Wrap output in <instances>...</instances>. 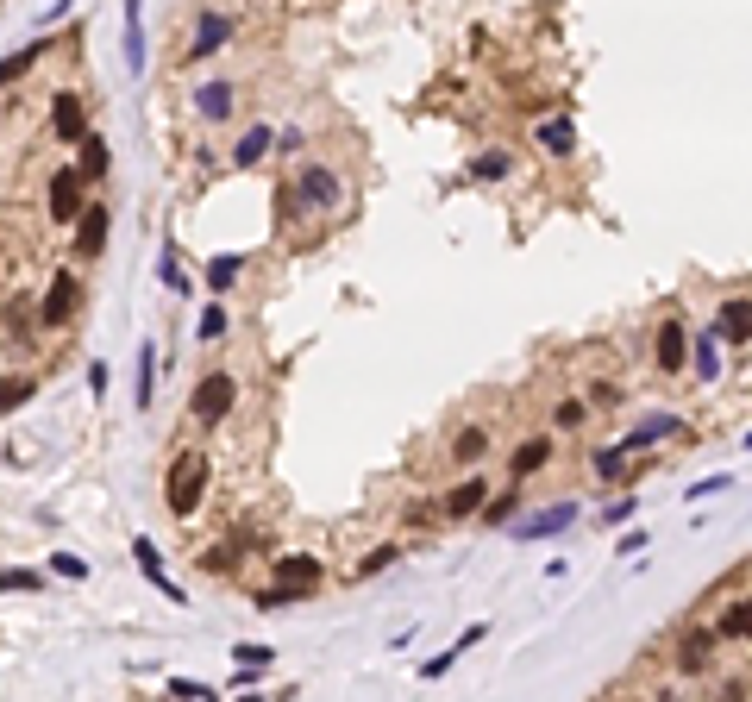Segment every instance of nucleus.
<instances>
[{"label": "nucleus", "instance_id": "nucleus-3", "mask_svg": "<svg viewBox=\"0 0 752 702\" xmlns=\"http://www.w3.org/2000/svg\"><path fill=\"white\" fill-rule=\"evenodd\" d=\"M82 207H88V176L82 170H57L51 176V220L57 226H76Z\"/></svg>", "mask_w": 752, "mask_h": 702}, {"label": "nucleus", "instance_id": "nucleus-27", "mask_svg": "<svg viewBox=\"0 0 752 702\" xmlns=\"http://www.w3.org/2000/svg\"><path fill=\"white\" fill-rule=\"evenodd\" d=\"M239 270H245V257H214V264H207V289L226 295L232 283H239Z\"/></svg>", "mask_w": 752, "mask_h": 702}, {"label": "nucleus", "instance_id": "nucleus-36", "mask_svg": "<svg viewBox=\"0 0 752 702\" xmlns=\"http://www.w3.org/2000/svg\"><path fill=\"white\" fill-rule=\"evenodd\" d=\"M389 565H395V546H376L364 565H358V577H376V571H389Z\"/></svg>", "mask_w": 752, "mask_h": 702}, {"label": "nucleus", "instance_id": "nucleus-41", "mask_svg": "<svg viewBox=\"0 0 752 702\" xmlns=\"http://www.w3.org/2000/svg\"><path fill=\"white\" fill-rule=\"evenodd\" d=\"M633 508H640V496H627V502H608V508H602V521H608V527H621Z\"/></svg>", "mask_w": 752, "mask_h": 702}, {"label": "nucleus", "instance_id": "nucleus-10", "mask_svg": "<svg viewBox=\"0 0 752 702\" xmlns=\"http://www.w3.org/2000/svg\"><path fill=\"white\" fill-rule=\"evenodd\" d=\"M295 195H301V207H333L339 201V176L326 170V163H314V170L295 176Z\"/></svg>", "mask_w": 752, "mask_h": 702}, {"label": "nucleus", "instance_id": "nucleus-1", "mask_svg": "<svg viewBox=\"0 0 752 702\" xmlns=\"http://www.w3.org/2000/svg\"><path fill=\"white\" fill-rule=\"evenodd\" d=\"M207 477H214L207 452H182L170 464V477H163V508H170V514H195L201 496H207Z\"/></svg>", "mask_w": 752, "mask_h": 702}, {"label": "nucleus", "instance_id": "nucleus-8", "mask_svg": "<svg viewBox=\"0 0 752 702\" xmlns=\"http://www.w3.org/2000/svg\"><path fill=\"white\" fill-rule=\"evenodd\" d=\"M107 226H113V214L101 201H88L82 220H76V257H101L107 251Z\"/></svg>", "mask_w": 752, "mask_h": 702}, {"label": "nucleus", "instance_id": "nucleus-35", "mask_svg": "<svg viewBox=\"0 0 752 702\" xmlns=\"http://www.w3.org/2000/svg\"><path fill=\"white\" fill-rule=\"evenodd\" d=\"M157 276H163V289H170V295H188V276L176 270V257H163V264H157Z\"/></svg>", "mask_w": 752, "mask_h": 702}, {"label": "nucleus", "instance_id": "nucleus-29", "mask_svg": "<svg viewBox=\"0 0 752 702\" xmlns=\"http://www.w3.org/2000/svg\"><path fill=\"white\" fill-rule=\"evenodd\" d=\"M32 395H38V383H32V377H7V383H0V414H13V408H26V402H32Z\"/></svg>", "mask_w": 752, "mask_h": 702}, {"label": "nucleus", "instance_id": "nucleus-40", "mask_svg": "<svg viewBox=\"0 0 752 702\" xmlns=\"http://www.w3.org/2000/svg\"><path fill=\"white\" fill-rule=\"evenodd\" d=\"M583 414H590L583 402H558V427H564V433H571V427H583Z\"/></svg>", "mask_w": 752, "mask_h": 702}, {"label": "nucleus", "instance_id": "nucleus-24", "mask_svg": "<svg viewBox=\"0 0 752 702\" xmlns=\"http://www.w3.org/2000/svg\"><path fill=\"white\" fill-rule=\"evenodd\" d=\"M721 640H752V596H740V602L721 615Z\"/></svg>", "mask_w": 752, "mask_h": 702}, {"label": "nucleus", "instance_id": "nucleus-20", "mask_svg": "<svg viewBox=\"0 0 752 702\" xmlns=\"http://www.w3.org/2000/svg\"><path fill=\"white\" fill-rule=\"evenodd\" d=\"M715 646H721V627H715V634H690V640H684V659H677V665H684V671H709Z\"/></svg>", "mask_w": 752, "mask_h": 702}, {"label": "nucleus", "instance_id": "nucleus-2", "mask_svg": "<svg viewBox=\"0 0 752 702\" xmlns=\"http://www.w3.org/2000/svg\"><path fill=\"white\" fill-rule=\"evenodd\" d=\"M232 402H239V383H232L226 370H214V377H201V389H195V402H188V414H195L201 427H220V420L232 414Z\"/></svg>", "mask_w": 752, "mask_h": 702}, {"label": "nucleus", "instance_id": "nucleus-11", "mask_svg": "<svg viewBox=\"0 0 752 702\" xmlns=\"http://www.w3.org/2000/svg\"><path fill=\"white\" fill-rule=\"evenodd\" d=\"M715 326H721V339H727V345H752V295H734V301H721Z\"/></svg>", "mask_w": 752, "mask_h": 702}, {"label": "nucleus", "instance_id": "nucleus-26", "mask_svg": "<svg viewBox=\"0 0 752 702\" xmlns=\"http://www.w3.org/2000/svg\"><path fill=\"white\" fill-rule=\"evenodd\" d=\"M151 389H157V351L145 345V351H138V395H132V402H138V408H151V402H157Z\"/></svg>", "mask_w": 752, "mask_h": 702}, {"label": "nucleus", "instance_id": "nucleus-42", "mask_svg": "<svg viewBox=\"0 0 752 702\" xmlns=\"http://www.w3.org/2000/svg\"><path fill=\"white\" fill-rule=\"evenodd\" d=\"M458 659H464V652H458V646H445V652H439V659H427V677H445V671H452Z\"/></svg>", "mask_w": 752, "mask_h": 702}, {"label": "nucleus", "instance_id": "nucleus-4", "mask_svg": "<svg viewBox=\"0 0 752 702\" xmlns=\"http://www.w3.org/2000/svg\"><path fill=\"white\" fill-rule=\"evenodd\" d=\"M51 132H57V145H82L88 138V113H82L76 88H57L51 95Z\"/></svg>", "mask_w": 752, "mask_h": 702}, {"label": "nucleus", "instance_id": "nucleus-30", "mask_svg": "<svg viewBox=\"0 0 752 702\" xmlns=\"http://www.w3.org/2000/svg\"><path fill=\"white\" fill-rule=\"evenodd\" d=\"M76 170L94 182V176H107V145H101V138H82V163H76Z\"/></svg>", "mask_w": 752, "mask_h": 702}, {"label": "nucleus", "instance_id": "nucleus-38", "mask_svg": "<svg viewBox=\"0 0 752 702\" xmlns=\"http://www.w3.org/2000/svg\"><path fill=\"white\" fill-rule=\"evenodd\" d=\"M514 508H521V496H496V502H483V521H508Z\"/></svg>", "mask_w": 752, "mask_h": 702}, {"label": "nucleus", "instance_id": "nucleus-9", "mask_svg": "<svg viewBox=\"0 0 752 702\" xmlns=\"http://www.w3.org/2000/svg\"><path fill=\"white\" fill-rule=\"evenodd\" d=\"M577 521V502H558V508H546V514H527L521 521V546H539V540H558L564 527Z\"/></svg>", "mask_w": 752, "mask_h": 702}, {"label": "nucleus", "instance_id": "nucleus-39", "mask_svg": "<svg viewBox=\"0 0 752 702\" xmlns=\"http://www.w3.org/2000/svg\"><path fill=\"white\" fill-rule=\"evenodd\" d=\"M170 696H195V702H207L214 690H207V684H195V677H170Z\"/></svg>", "mask_w": 752, "mask_h": 702}, {"label": "nucleus", "instance_id": "nucleus-6", "mask_svg": "<svg viewBox=\"0 0 752 702\" xmlns=\"http://www.w3.org/2000/svg\"><path fill=\"white\" fill-rule=\"evenodd\" d=\"M76 301H82L76 270H57V276H51V295H44V308H38V320H44V326H69V314H76Z\"/></svg>", "mask_w": 752, "mask_h": 702}, {"label": "nucleus", "instance_id": "nucleus-33", "mask_svg": "<svg viewBox=\"0 0 752 702\" xmlns=\"http://www.w3.org/2000/svg\"><path fill=\"white\" fill-rule=\"evenodd\" d=\"M220 333H226V308L214 301V308H207V314L195 320V339H220Z\"/></svg>", "mask_w": 752, "mask_h": 702}, {"label": "nucleus", "instance_id": "nucleus-31", "mask_svg": "<svg viewBox=\"0 0 752 702\" xmlns=\"http://www.w3.org/2000/svg\"><path fill=\"white\" fill-rule=\"evenodd\" d=\"M621 464H627V439H615V446L596 452V477H621Z\"/></svg>", "mask_w": 752, "mask_h": 702}, {"label": "nucleus", "instance_id": "nucleus-34", "mask_svg": "<svg viewBox=\"0 0 752 702\" xmlns=\"http://www.w3.org/2000/svg\"><path fill=\"white\" fill-rule=\"evenodd\" d=\"M232 659H239V665H270L276 652H270V646H257V640H245V646H232Z\"/></svg>", "mask_w": 752, "mask_h": 702}, {"label": "nucleus", "instance_id": "nucleus-18", "mask_svg": "<svg viewBox=\"0 0 752 702\" xmlns=\"http://www.w3.org/2000/svg\"><path fill=\"white\" fill-rule=\"evenodd\" d=\"M546 458H552V439H546V433H539V439H527V446L514 452V477L527 483L533 471H546Z\"/></svg>", "mask_w": 752, "mask_h": 702}, {"label": "nucleus", "instance_id": "nucleus-16", "mask_svg": "<svg viewBox=\"0 0 752 702\" xmlns=\"http://www.w3.org/2000/svg\"><path fill=\"white\" fill-rule=\"evenodd\" d=\"M270 145H276V132H270V126H251L239 145H232V163H239V170H251V163H264Z\"/></svg>", "mask_w": 752, "mask_h": 702}, {"label": "nucleus", "instance_id": "nucleus-28", "mask_svg": "<svg viewBox=\"0 0 752 702\" xmlns=\"http://www.w3.org/2000/svg\"><path fill=\"white\" fill-rule=\"evenodd\" d=\"M0 590H26V596H38V590H44V571H26V565H0Z\"/></svg>", "mask_w": 752, "mask_h": 702}, {"label": "nucleus", "instance_id": "nucleus-19", "mask_svg": "<svg viewBox=\"0 0 752 702\" xmlns=\"http://www.w3.org/2000/svg\"><path fill=\"white\" fill-rule=\"evenodd\" d=\"M44 51H51V38H44V44H26V51H13V57H0V88H13L19 76H26V69L44 57Z\"/></svg>", "mask_w": 752, "mask_h": 702}, {"label": "nucleus", "instance_id": "nucleus-46", "mask_svg": "<svg viewBox=\"0 0 752 702\" xmlns=\"http://www.w3.org/2000/svg\"><path fill=\"white\" fill-rule=\"evenodd\" d=\"M746 446H752V433H746Z\"/></svg>", "mask_w": 752, "mask_h": 702}, {"label": "nucleus", "instance_id": "nucleus-25", "mask_svg": "<svg viewBox=\"0 0 752 702\" xmlns=\"http://www.w3.org/2000/svg\"><path fill=\"white\" fill-rule=\"evenodd\" d=\"M483 452H489V433H483V427H464V433L452 439V458H458V464H483Z\"/></svg>", "mask_w": 752, "mask_h": 702}, {"label": "nucleus", "instance_id": "nucleus-23", "mask_svg": "<svg viewBox=\"0 0 752 702\" xmlns=\"http://www.w3.org/2000/svg\"><path fill=\"white\" fill-rule=\"evenodd\" d=\"M539 145H546L552 157H571L577 151V126L571 120H546V126H539Z\"/></svg>", "mask_w": 752, "mask_h": 702}, {"label": "nucleus", "instance_id": "nucleus-21", "mask_svg": "<svg viewBox=\"0 0 752 702\" xmlns=\"http://www.w3.org/2000/svg\"><path fill=\"white\" fill-rule=\"evenodd\" d=\"M138 13H145V0H126V63L145 69V26H138Z\"/></svg>", "mask_w": 752, "mask_h": 702}, {"label": "nucleus", "instance_id": "nucleus-44", "mask_svg": "<svg viewBox=\"0 0 752 702\" xmlns=\"http://www.w3.org/2000/svg\"><path fill=\"white\" fill-rule=\"evenodd\" d=\"M721 489H727V477H702V483L690 489V502H709V496H721Z\"/></svg>", "mask_w": 752, "mask_h": 702}, {"label": "nucleus", "instance_id": "nucleus-13", "mask_svg": "<svg viewBox=\"0 0 752 702\" xmlns=\"http://www.w3.org/2000/svg\"><path fill=\"white\" fill-rule=\"evenodd\" d=\"M690 333H684V320H665L658 326V370H684L690 364Z\"/></svg>", "mask_w": 752, "mask_h": 702}, {"label": "nucleus", "instance_id": "nucleus-15", "mask_svg": "<svg viewBox=\"0 0 752 702\" xmlns=\"http://www.w3.org/2000/svg\"><path fill=\"white\" fill-rule=\"evenodd\" d=\"M226 38H232V19H226V13H201V19H195V44H188V57H195V63L214 57Z\"/></svg>", "mask_w": 752, "mask_h": 702}, {"label": "nucleus", "instance_id": "nucleus-45", "mask_svg": "<svg viewBox=\"0 0 752 702\" xmlns=\"http://www.w3.org/2000/svg\"><path fill=\"white\" fill-rule=\"evenodd\" d=\"M239 565V546H226V552H207V571H232Z\"/></svg>", "mask_w": 752, "mask_h": 702}, {"label": "nucleus", "instance_id": "nucleus-14", "mask_svg": "<svg viewBox=\"0 0 752 702\" xmlns=\"http://www.w3.org/2000/svg\"><path fill=\"white\" fill-rule=\"evenodd\" d=\"M132 558H138V571H145L151 583H157V596H170V602H188L176 583H170V571H163V552H157V540H132Z\"/></svg>", "mask_w": 752, "mask_h": 702}, {"label": "nucleus", "instance_id": "nucleus-5", "mask_svg": "<svg viewBox=\"0 0 752 702\" xmlns=\"http://www.w3.org/2000/svg\"><path fill=\"white\" fill-rule=\"evenodd\" d=\"M320 577H326V565H320V558H308V552H282V558H276V583H282V590H295V602L314 596Z\"/></svg>", "mask_w": 752, "mask_h": 702}, {"label": "nucleus", "instance_id": "nucleus-7", "mask_svg": "<svg viewBox=\"0 0 752 702\" xmlns=\"http://www.w3.org/2000/svg\"><path fill=\"white\" fill-rule=\"evenodd\" d=\"M652 439H677V446H690V427L677 414H646L640 427H627V452H640V446H652Z\"/></svg>", "mask_w": 752, "mask_h": 702}, {"label": "nucleus", "instance_id": "nucleus-32", "mask_svg": "<svg viewBox=\"0 0 752 702\" xmlns=\"http://www.w3.org/2000/svg\"><path fill=\"white\" fill-rule=\"evenodd\" d=\"M470 176H477V182H496V176H508V157H502V151H489V157L470 163Z\"/></svg>", "mask_w": 752, "mask_h": 702}, {"label": "nucleus", "instance_id": "nucleus-12", "mask_svg": "<svg viewBox=\"0 0 752 702\" xmlns=\"http://www.w3.org/2000/svg\"><path fill=\"white\" fill-rule=\"evenodd\" d=\"M483 502H489V483H483V477H464V483L445 489V514H452V521H470V514H483Z\"/></svg>", "mask_w": 752, "mask_h": 702}, {"label": "nucleus", "instance_id": "nucleus-37", "mask_svg": "<svg viewBox=\"0 0 752 702\" xmlns=\"http://www.w3.org/2000/svg\"><path fill=\"white\" fill-rule=\"evenodd\" d=\"M51 571H57V577H76V583L88 577V565H82L76 552H57V558H51Z\"/></svg>", "mask_w": 752, "mask_h": 702}, {"label": "nucleus", "instance_id": "nucleus-43", "mask_svg": "<svg viewBox=\"0 0 752 702\" xmlns=\"http://www.w3.org/2000/svg\"><path fill=\"white\" fill-rule=\"evenodd\" d=\"M26 326H32V308H26V301H13V308H7V333H26Z\"/></svg>", "mask_w": 752, "mask_h": 702}, {"label": "nucleus", "instance_id": "nucleus-17", "mask_svg": "<svg viewBox=\"0 0 752 702\" xmlns=\"http://www.w3.org/2000/svg\"><path fill=\"white\" fill-rule=\"evenodd\" d=\"M690 364H696V377H702V383H715V377H721V326H715L709 339H696Z\"/></svg>", "mask_w": 752, "mask_h": 702}, {"label": "nucleus", "instance_id": "nucleus-22", "mask_svg": "<svg viewBox=\"0 0 752 702\" xmlns=\"http://www.w3.org/2000/svg\"><path fill=\"white\" fill-rule=\"evenodd\" d=\"M195 107H201V120H226V113H232V88H226V82L195 88Z\"/></svg>", "mask_w": 752, "mask_h": 702}]
</instances>
